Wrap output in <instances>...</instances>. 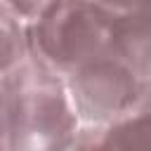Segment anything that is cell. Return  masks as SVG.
<instances>
[{"label": "cell", "instance_id": "cell-1", "mask_svg": "<svg viewBox=\"0 0 151 151\" xmlns=\"http://www.w3.org/2000/svg\"><path fill=\"white\" fill-rule=\"evenodd\" d=\"M31 26L28 52L57 73L120 57L116 14L94 0H54Z\"/></svg>", "mask_w": 151, "mask_h": 151}, {"label": "cell", "instance_id": "cell-2", "mask_svg": "<svg viewBox=\"0 0 151 151\" xmlns=\"http://www.w3.org/2000/svg\"><path fill=\"white\" fill-rule=\"evenodd\" d=\"M2 92L9 116V149H59L71 144L76 116L54 68L28 54L2 78Z\"/></svg>", "mask_w": 151, "mask_h": 151}, {"label": "cell", "instance_id": "cell-3", "mask_svg": "<svg viewBox=\"0 0 151 151\" xmlns=\"http://www.w3.org/2000/svg\"><path fill=\"white\" fill-rule=\"evenodd\" d=\"M76 111L90 123H113L137 99L142 78L123 57L94 61L71 73Z\"/></svg>", "mask_w": 151, "mask_h": 151}, {"label": "cell", "instance_id": "cell-4", "mask_svg": "<svg viewBox=\"0 0 151 151\" xmlns=\"http://www.w3.org/2000/svg\"><path fill=\"white\" fill-rule=\"evenodd\" d=\"M99 149H151V80H142L134 104L111 123L99 142Z\"/></svg>", "mask_w": 151, "mask_h": 151}, {"label": "cell", "instance_id": "cell-5", "mask_svg": "<svg viewBox=\"0 0 151 151\" xmlns=\"http://www.w3.org/2000/svg\"><path fill=\"white\" fill-rule=\"evenodd\" d=\"M120 57L142 80H151V9L116 19Z\"/></svg>", "mask_w": 151, "mask_h": 151}, {"label": "cell", "instance_id": "cell-6", "mask_svg": "<svg viewBox=\"0 0 151 151\" xmlns=\"http://www.w3.org/2000/svg\"><path fill=\"white\" fill-rule=\"evenodd\" d=\"M28 35L17 21L12 7L0 5V78L12 73L28 57Z\"/></svg>", "mask_w": 151, "mask_h": 151}, {"label": "cell", "instance_id": "cell-7", "mask_svg": "<svg viewBox=\"0 0 151 151\" xmlns=\"http://www.w3.org/2000/svg\"><path fill=\"white\" fill-rule=\"evenodd\" d=\"M94 2H99L101 7L113 12L116 17H125V14H137V12L151 9V0H94Z\"/></svg>", "mask_w": 151, "mask_h": 151}, {"label": "cell", "instance_id": "cell-8", "mask_svg": "<svg viewBox=\"0 0 151 151\" xmlns=\"http://www.w3.org/2000/svg\"><path fill=\"white\" fill-rule=\"evenodd\" d=\"M54 0H7V5L12 9H17L24 17H38L45 7H50Z\"/></svg>", "mask_w": 151, "mask_h": 151}, {"label": "cell", "instance_id": "cell-9", "mask_svg": "<svg viewBox=\"0 0 151 151\" xmlns=\"http://www.w3.org/2000/svg\"><path fill=\"white\" fill-rule=\"evenodd\" d=\"M9 146V116H7V99L0 87V149Z\"/></svg>", "mask_w": 151, "mask_h": 151}]
</instances>
